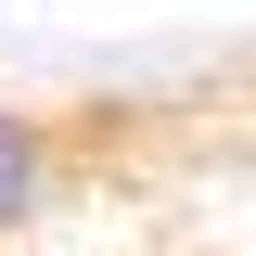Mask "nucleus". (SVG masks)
I'll list each match as a JSON object with an SVG mask.
<instances>
[{
	"instance_id": "obj_1",
	"label": "nucleus",
	"mask_w": 256,
	"mask_h": 256,
	"mask_svg": "<svg viewBox=\"0 0 256 256\" xmlns=\"http://www.w3.org/2000/svg\"><path fill=\"white\" fill-rule=\"evenodd\" d=\"M0 256H256V26L0 77Z\"/></svg>"
}]
</instances>
